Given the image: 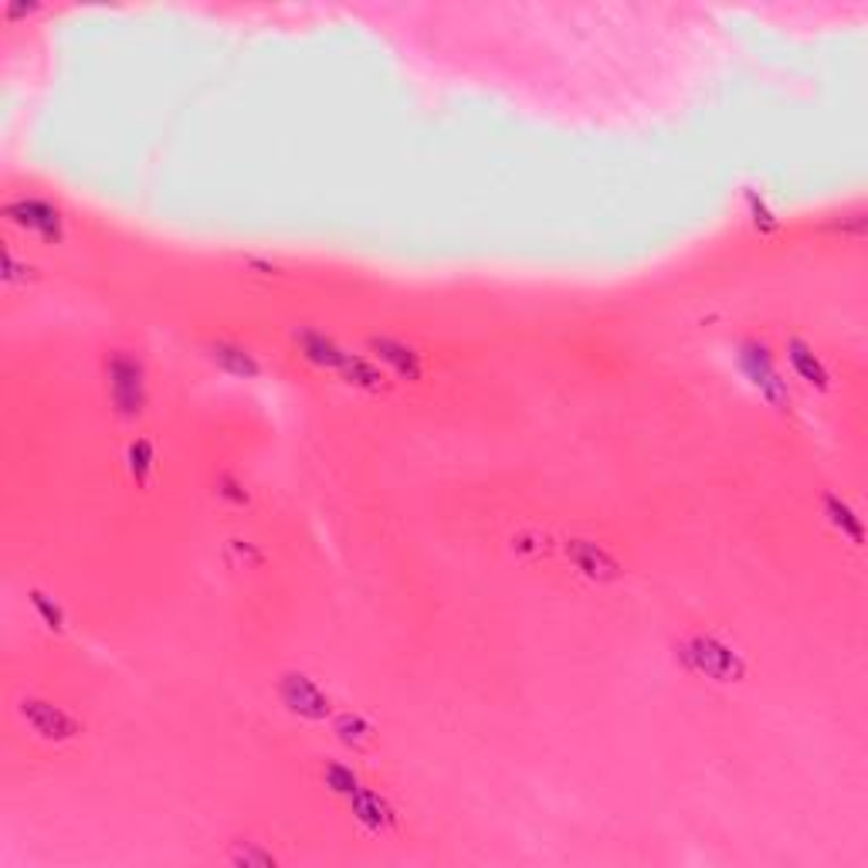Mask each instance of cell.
Returning a JSON list of instances; mask_svg holds the SVG:
<instances>
[{
	"mask_svg": "<svg viewBox=\"0 0 868 868\" xmlns=\"http://www.w3.org/2000/svg\"><path fill=\"white\" fill-rule=\"evenodd\" d=\"M8 221L17 224L21 231L41 238L45 244H62L65 241V217L62 211L41 201V198H17L4 207Z\"/></svg>",
	"mask_w": 868,
	"mask_h": 868,
	"instance_id": "6",
	"label": "cell"
},
{
	"mask_svg": "<svg viewBox=\"0 0 868 868\" xmlns=\"http://www.w3.org/2000/svg\"><path fill=\"white\" fill-rule=\"evenodd\" d=\"M126 465H129V475H133V482L139 489H147L150 479H153V471H156V452H153V444L147 438H136L129 448H126Z\"/></svg>",
	"mask_w": 868,
	"mask_h": 868,
	"instance_id": "16",
	"label": "cell"
},
{
	"mask_svg": "<svg viewBox=\"0 0 868 868\" xmlns=\"http://www.w3.org/2000/svg\"><path fill=\"white\" fill-rule=\"evenodd\" d=\"M32 604H35V611L41 614V621H45L48 631H65V611H62L59 604H54L48 594L32 591Z\"/></svg>",
	"mask_w": 868,
	"mask_h": 868,
	"instance_id": "19",
	"label": "cell"
},
{
	"mask_svg": "<svg viewBox=\"0 0 868 868\" xmlns=\"http://www.w3.org/2000/svg\"><path fill=\"white\" fill-rule=\"evenodd\" d=\"M105 387H109V404L123 422H136L143 417L150 390H147V367L136 353L116 350L105 360Z\"/></svg>",
	"mask_w": 868,
	"mask_h": 868,
	"instance_id": "2",
	"label": "cell"
},
{
	"mask_svg": "<svg viewBox=\"0 0 868 868\" xmlns=\"http://www.w3.org/2000/svg\"><path fill=\"white\" fill-rule=\"evenodd\" d=\"M323 783H326V788H329L332 794H340V797H347V801H350V797H353V794L363 788V777H360L353 767H347V764H336V760H332V764H326V767H323Z\"/></svg>",
	"mask_w": 868,
	"mask_h": 868,
	"instance_id": "17",
	"label": "cell"
},
{
	"mask_svg": "<svg viewBox=\"0 0 868 868\" xmlns=\"http://www.w3.org/2000/svg\"><path fill=\"white\" fill-rule=\"evenodd\" d=\"M676 658H682L685 671H692V676L713 679L719 685L740 682L746 676V658L716 634H692L676 649Z\"/></svg>",
	"mask_w": 868,
	"mask_h": 868,
	"instance_id": "1",
	"label": "cell"
},
{
	"mask_svg": "<svg viewBox=\"0 0 868 868\" xmlns=\"http://www.w3.org/2000/svg\"><path fill=\"white\" fill-rule=\"evenodd\" d=\"M231 861L235 865H275V855H268V852H255V848H241V852H235L231 855Z\"/></svg>",
	"mask_w": 868,
	"mask_h": 868,
	"instance_id": "20",
	"label": "cell"
},
{
	"mask_svg": "<svg viewBox=\"0 0 868 868\" xmlns=\"http://www.w3.org/2000/svg\"><path fill=\"white\" fill-rule=\"evenodd\" d=\"M17 716L27 722V730L41 740H48V743H72L81 737V730H86L75 713H68L65 706L48 703V699H38V695H24L17 703Z\"/></svg>",
	"mask_w": 868,
	"mask_h": 868,
	"instance_id": "4",
	"label": "cell"
},
{
	"mask_svg": "<svg viewBox=\"0 0 868 868\" xmlns=\"http://www.w3.org/2000/svg\"><path fill=\"white\" fill-rule=\"evenodd\" d=\"M332 733L340 737V743H347V746H353V750H367V746H374V726L363 719V716H356V713H343V716H336L332 719Z\"/></svg>",
	"mask_w": 868,
	"mask_h": 868,
	"instance_id": "15",
	"label": "cell"
},
{
	"mask_svg": "<svg viewBox=\"0 0 868 868\" xmlns=\"http://www.w3.org/2000/svg\"><path fill=\"white\" fill-rule=\"evenodd\" d=\"M340 374L350 387H356V390H367V394H387L390 390V380H387V374L377 367L374 360H367V356H360V353H347V360H343V367L336 370Z\"/></svg>",
	"mask_w": 868,
	"mask_h": 868,
	"instance_id": "13",
	"label": "cell"
},
{
	"mask_svg": "<svg viewBox=\"0 0 868 868\" xmlns=\"http://www.w3.org/2000/svg\"><path fill=\"white\" fill-rule=\"evenodd\" d=\"M559 550H564V556L570 559V567L583 580H591V583H614V580L625 577L621 559L614 556L604 543H597V540L570 537V540L559 543Z\"/></svg>",
	"mask_w": 868,
	"mask_h": 868,
	"instance_id": "5",
	"label": "cell"
},
{
	"mask_svg": "<svg viewBox=\"0 0 868 868\" xmlns=\"http://www.w3.org/2000/svg\"><path fill=\"white\" fill-rule=\"evenodd\" d=\"M207 356L214 360V367L231 374V377H259L262 374V363L255 360L248 347L241 343H231V340H217L207 347Z\"/></svg>",
	"mask_w": 868,
	"mask_h": 868,
	"instance_id": "11",
	"label": "cell"
},
{
	"mask_svg": "<svg viewBox=\"0 0 868 868\" xmlns=\"http://www.w3.org/2000/svg\"><path fill=\"white\" fill-rule=\"evenodd\" d=\"M825 516H828V523H831V526L838 529V533H842L852 546H865V526H861V516L852 510V502H848V499L828 492V495H825Z\"/></svg>",
	"mask_w": 868,
	"mask_h": 868,
	"instance_id": "14",
	"label": "cell"
},
{
	"mask_svg": "<svg viewBox=\"0 0 868 868\" xmlns=\"http://www.w3.org/2000/svg\"><path fill=\"white\" fill-rule=\"evenodd\" d=\"M278 695H282L286 709L295 713L299 719L326 722L332 716V699L310 676H302V671H289V676H282V682H278Z\"/></svg>",
	"mask_w": 868,
	"mask_h": 868,
	"instance_id": "7",
	"label": "cell"
},
{
	"mask_svg": "<svg viewBox=\"0 0 868 868\" xmlns=\"http://www.w3.org/2000/svg\"><path fill=\"white\" fill-rule=\"evenodd\" d=\"M370 353L383 363V367L401 377V380H422L425 374V360L414 347H407L404 340H394V336H370Z\"/></svg>",
	"mask_w": 868,
	"mask_h": 868,
	"instance_id": "8",
	"label": "cell"
},
{
	"mask_svg": "<svg viewBox=\"0 0 868 868\" xmlns=\"http://www.w3.org/2000/svg\"><path fill=\"white\" fill-rule=\"evenodd\" d=\"M788 360H791V367L794 374L807 383V387H815V390H831V374L825 367V360L810 350L804 340H788Z\"/></svg>",
	"mask_w": 868,
	"mask_h": 868,
	"instance_id": "12",
	"label": "cell"
},
{
	"mask_svg": "<svg viewBox=\"0 0 868 868\" xmlns=\"http://www.w3.org/2000/svg\"><path fill=\"white\" fill-rule=\"evenodd\" d=\"M737 360H740V370H743V377L750 380V387L757 390V394H760L770 407H777V411H791V404H794L791 387H788V380L780 377L777 363H773V353H770L767 343H760V340H743Z\"/></svg>",
	"mask_w": 868,
	"mask_h": 868,
	"instance_id": "3",
	"label": "cell"
},
{
	"mask_svg": "<svg viewBox=\"0 0 868 868\" xmlns=\"http://www.w3.org/2000/svg\"><path fill=\"white\" fill-rule=\"evenodd\" d=\"M295 347H299V353L305 360L313 363V367L329 370V374L340 370L347 353H350V350H343L340 343H336L329 332H319V329H295Z\"/></svg>",
	"mask_w": 868,
	"mask_h": 868,
	"instance_id": "10",
	"label": "cell"
},
{
	"mask_svg": "<svg viewBox=\"0 0 868 868\" xmlns=\"http://www.w3.org/2000/svg\"><path fill=\"white\" fill-rule=\"evenodd\" d=\"M350 810L353 818L367 828L370 834H387L398 828V807L390 804L383 794L370 791V788H360L353 797H350Z\"/></svg>",
	"mask_w": 868,
	"mask_h": 868,
	"instance_id": "9",
	"label": "cell"
},
{
	"mask_svg": "<svg viewBox=\"0 0 868 868\" xmlns=\"http://www.w3.org/2000/svg\"><path fill=\"white\" fill-rule=\"evenodd\" d=\"M550 550H553L550 537L537 533V529H526V533L513 537V553L523 559H543V556H550Z\"/></svg>",
	"mask_w": 868,
	"mask_h": 868,
	"instance_id": "18",
	"label": "cell"
}]
</instances>
